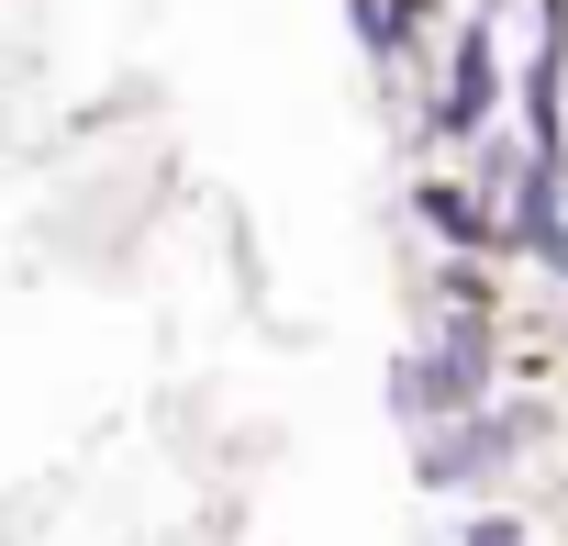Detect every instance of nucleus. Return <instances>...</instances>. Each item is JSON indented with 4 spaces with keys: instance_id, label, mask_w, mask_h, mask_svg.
<instances>
[{
    "instance_id": "4",
    "label": "nucleus",
    "mask_w": 568,
    "mask_h": 546,
    "mask_svg": "<svg viewBox=\"0 0 568 546\" xmlns=\"http://www.w3.org/2000/svg\"><path fill=\"white\" fill-rule=\"evenodd\" d=\"M457 546H535V524H513V513H479Z\"/></svg>"
},
{
    "instance_id": "2",
    "label": "nucleus",
    "mask_w": 568,
    "mask_h": 546,
    "mask_svg": "<svg viewBox=\"0 0 568 546\" xmlns=\"http://www.w3.org/2000/svg\"><path fill=\"white\" fill-rule=\"evenodd\" d=\"M524 435H535V413H524V402H490V413H468V424H435L424 457H413V479H424V491H479V479H501V468L524 457Z\"/></svg>"
},
{
    "instance_id": "1",
    "label": "nucleus",
    "mask_w": 568,
    "mask_h": 546,
    "mask_svg": "<svg viewBox=\"0 0 568 546\" xmlns=\"http://www.w3.org/2000/svg\"><path fill=\"white\" fill-rule=\"evenodd\" d=\"M390 402H402V424H468V413H490V335H479V302L457 291V313H446V335H424L413 357H402V380H390Z\"/></svg>"
},
{
    "instance_id": "3",
    "label": "nucleus",
    "mask_w": 568,
    "mask_h": 546,
    "mask_svg": "<svg viewBox=\"0 0 568 546\" xmlns=\"http://www.w3.org/2000/svg\"><path fill=\"white\" fill-rule=\"evenodd\" d=\"M490 90H501L490 23H457V57H446V90H435V134H479L490 123Z\"/></svg>"
}]
</instances>
